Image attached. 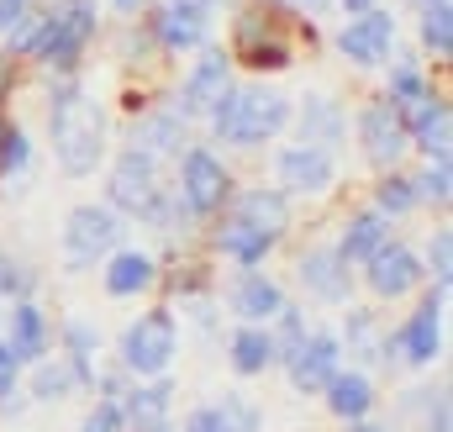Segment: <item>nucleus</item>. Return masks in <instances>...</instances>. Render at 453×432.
Instances as JSON below:
<instances>
[{"label": "nucleus", "instance_id": "27", "mask_svg": "<svg viewBox=\"0 0 453 432\" xmlns=\"http://www.w3.org/2000/svg\"><path fill=\"white\" fill-rule=\"evenodd\" d=\"M406 137H411V148H422L427 158H449V137H453V106L443 96H433L427 106L417 111L411 121H406Z\"/></svg>", "mask_w": 453, "mask_h": 432}, {"label": "nucleus", "instance_id": "9", "mask_svg": "<svg viewBox=\"0 0 453 432\" xmlns=\"http://www.w3.org/2000/svg\"><path fill=\"white\" fill-rule=\"evenodd\" d=\"M226 90H232V53L222 48H201L196 53V69L180 80V90H174V111L190 121V116H211V106L222 101Z\"/></svg>", "mask_w": 453, "mask_h": 432}, {"label": "nucleus", "instance_id": "19", "mask_svg": "<svg viewBox=\"0 0 453 432\" xmlns=\"http://www.w3.org/2000/svg\"><path fill=\"white\" fill-rule=\"evenodd\" d=\"M185 137H190V121L174 106L142 111V116L132 121V148L148 153V158H180V153H185Z\"/></svg>", "mask_w": 453, "mask_h": 432}, {"label": "nucleus", "instance_id": "34", "mask_svg": "<svg viewBox=\"0 0 453 432\" xmlns=\"http://www.w3.org/2000/svg\"><path fill=\"white\" fill-rule=\"evenodd\" d=\"M417 37H422V53H427V58H449V53H453V5L422 11Z\"/></svg>", "mask_w": 453, "mask_h": 432}, {"label": "nucleus", "instance_id": "47", "mask_svg": "<svg viewBox=\"0 0 453 432\" xmlns=\"http://www.w3.org/2000/svg\"><path fill=\"white\" fill-rule=\"evenodd\" d=\"M16 90V74H11V58H0V101Z\"/></svg>", "mask_w": 453, "mask_h": 432}, {"label": "nucleus", "instance_id": "35", "mask_svg": "<svg viewBox=\"0 0 453 432\" xmlns=\"http://www.w3.org/2000/svg\"><path fill=\"white\" fill-rule=\"evenodd\" d=\"M69 390H80L74 385V374H69V364H37V374H32V401H64Z\"/></svg>", "mask_w": 453, "mask_h": 432}, {"label": "nucleus", "instance_id": "14", "mask_svg": "<svg viewBox=\"0 0 453 432\" xmlns=\"http://www.w3.org/2000/svg\"><path fill=\"white\" fill-rule=\"evenodd\" d=\"M422 258H417V248H406V243H385L374 258H364V280H369V290L380 296V301H401V296H411L417 285H422Z\"/></svg>", "mask_w": 453, "mask_h": 432}, {"label": "nucleus", "instance_id": "29", "mask_svg": "<svg viewBox=\"0 0 453 432\" xmlns=\"http://www.w3.org/2000/svg\"><path fill=\"white\" fill-rule=\"evenodd\" d=\"M380 101L395 111L401 121H411L417 111L433 101V85H427V74H422L417 64H395V69H390V85H385V96H380Z\"/></svg>", "mask_w": 453, "mask_h": 432}, {"label": "nucleus", "instance_id": "28", "mask_svg": "<svg viewBox=\"0 0 453 432\" xmlns=\"http://www.w3.org/2000/svg\"><path fill=\"white\" fill-rule=\"evenodd\" d=\"M226 364L237 369V374H264L269 364H280V353H274V332L269 327H237L232 337H226Z\"/></svg>", "mask_w": 453, "mask_h": 432}, {"label": "nucleus", "instance_id": "12", "mask_svg": "<svg viewBox=\"0 0 453 432\" xmlns=\"http://www.w3.org/2000/svg\"><path fill=\"white\" fill-rule=\"evenodd\" d=\"M158 190H164V185H158V158H148V153H137V148L116 153L111 174H106V206H111V212L137 216Z\"/></svg>", "mask_w": 453, "mask_h": 432}, {"label": "nucleus", "instance_id": "10", "mask_svg": "<svg viewBox=\"0 0 453 432\" xmlns=\"http://www.w3.org/2000/svg\"><path fill=\"white\" fill-rule=\"evenodd\" d=\"M358 148H364V158H369L380 174H385V169H401V158H406V148H411L406 121L385 106L380 96H374L369 106H358Z\"/></svg>", "mask_w": 453, "mask_h": 432}, {"label": "nucleus", "instance_id": "21", "mask_svg": "<svg viewBox=\"0 0 453 432\" xmlns=\"http://www.w3.org/2000/svg\"><path fill=\"white\" fill-rule=\"evenodd\" d=\"M158 285V258L148 248H116L106 253V296L111 301H137Z\"/></svg>", "mask_w": 453, "mask_h": 432}, {"label": "nucleus", "instance_id": "39", "mask_svg": "<svg viewBox=\"0 0 453 432\" xmlns=\"http://www.w3.org/2000/svg\"><path fill=\"white\" fill-rule=\"evenodd\" d=\"M422 269H433V280L449 290V274H453V232L449 227H438L433 232V243H427V258H422Z\"/></svg>", "mask_w": 453, "mask_h": 432}, {"label": "nucleus", "instance_id": "25", "mask_svg": "<svg viewBox=\"0 0 453 432\" xmlns=\"http://www.w3.org/2000/svg\"><path fill=\"white\" fill-rule=\"evenodd\" d=\"M322 401H327V412H333L338 422H358V417L374 412V380H369L364 369H338V374L322 385Z\"/></svg>", "mask_w": 453, "mask_h": 432}, {"label": "nucleus", "instance_id": "24", "mask_svg": "<svg viewBox=\"0 0 453 432\" xmlns=\"http://www.w3.org/2000/svg\"><path fill=\"white\" fill-rule=\"evenodd\" d=\"M385 243H390V216H380L374 206H364V212H353L342 221L338 258L342 264H364V258H374Z\"/></svg>", "mask_w": 453, "mask_h": 432}, {"label": "nucleus", "instance_id": "5", "mask_svg": "<svg viewBox=\"0 0 453 432\" xmlns=\"http://www.w3.org/2000/svg\"><path fill=\"white\" fill-rule=\"evenodd\" d=\"M180 212L190 221H206V216L226 212L232 201V169L222 164L217 148H185L180 153V190H174Z\"/></svg>", "mask_w": 453, "mask_h": 432}, {"label": "nucleus", "instance_id": "50", "mask_svg": "<svg viewBox=\"0 0 453 432\" xmlns=\"http://www.w3.org/2000/svg\"><path fill=\"white\" fill-rule=\"evenodd\" d=\"M348 432H390L385 422H369V417H358V422H348Z\"/></svg>", "mask_w": 453, "mask_h": 432}, {"label": "nucleus", "instance_id": "31", "mask_svg": "<svg viewBox=\"0 0 453 432\" xmlns=\"http://www.w3.org/2000/svg\"><path fill=\"white\" fill-rule=\"evenodd\" d=\"M380 343H385V327L374 312H364V306H348V322H342V337L338 348H348L353 359H364V364H380Z\"/></svg>", "mask_w": 453, "mask_h": 432}, {"label": "nucleus", "instance_id": "11", "mask_svg": "<svg viewBox=\"0 0 453 432\" xmlns=\"http://www.w3.org/2000/svg\"><path fill=\"white\" fill-rule=\"evenodd\" d=\"M338 53L348 64H358V69H380V64H390V53H395V16L390 11H364V16H348V27L338 32Z\"/></svg>", "mask_w": 453, "mask_h": 432}, {"label": "nucleus", "instance_id": "37", "mask_svg": "<svg viewBox=\"0 0 453 432\" xmlns=\"http://www.w3.org/2000/svg\"><path fill=\"white\" fill-rule=\"evenodd\" d=\"M217 406V417H222V432H258L264 428V412L248 401V396H222V401H211Z\"/></svg>", "mask_w": 453, "mask_h": 432}, {"label": "nucleus", "instance_id": "16", "mask_svg": "<svg viewBox=\"0 0 453 432\" xmlns=\"http://www.w3.org/2000/svg\"><path fill=\"white\" fill-rule=\"evenodd\" d=\"M296 274H301V285H306L317 301H327V306H348V301H353V264H342L338 248H306L301 264H296Z\"/></svg>", "mask_w": 453, "mask_h": 432}, {"label": "nucleus", "instance_id": "38", "mask_svg": "<svg viewBox=\"0 0 453 432\" xmlns=\"http://www.w3.org/2000/svg\"><path fill=\"white\" fill-rule=\"evenodd\" d=\"M453 169H449V158H433L422 174H411V185H417V201H433V206H449V190H453V180H449Z\"/></svg>", "mask_w": 453, "mask_h": 432}, {"label": "nucleus", "instance_id": "46", "mask_svg": "<svg viewBox=\"0 0 453 432\" xmlns=\"http://www.w3.org/2000/svg\"><path fill=\"white\" fill-rule=\"evenodd\" d=\"M111 11L132 21V16H142V11H148V0H111Z\"/></svg>", "mask_w": 453, "mask_h": 432}, {"label": "nucleus", "instance_id": "33", "mask_svg": "<svg viewBox=\"0 0 453 432\" xmlns=\"http://www.w3.org/2000/svg\"><path fill=\"white\" fill-rule=\"evenodd\" d=\"M27 169H32V143H27V132L0 111V180L27 174Z\"/></svg>", "mask_w": 453, "mask_h": 432}, {"label": "nucleus", "instance_id": "6", "mask_svg": "<svg viewBox=\"0 0 453 432\" xmlns=\"http://www.w3.org/2000/svg\"><path fill=\"white\" fill-rule=\"evenodd\" d=\"M222 0H158L148 5V37L164 53H201L211 42V16Z\"/></svg>", "mask_w": 453, "mask_h": 432}, {"label": "nucleus", "instance_id": "48", "mask_svg": "<svg viewBox=\"0 0 453 432\" xmlns=\"http://www.w3.org/2000/svg\"><path fill=\"white\" fill-rule=\"evenodd\" d=\"M274 5H285V11H322L327 0H274Z\"/></svg>", "mask_w": 453, "mask_h": 432}, {"label": "nucleus", "instance_id": "22", "mask_svg": "<svg viewBox=\"0 0 453 432\" xmlns=\"http://www.w3.org/2000/svg\"><path fill=\"white\" fill-rule=\"evenodd\" d=\"M237 221H248V227H258V232H269V237H285V227H290V196L285 190H264V185H248V190H232V201H226Z\"/></svg>", "mask_w": 453, "mask_h": 432}, {"label": "nucleus", "instance_id": "17", "mask_svg": "<svg viewBox=\"0 0 453 432\" xmlns=\"http://www.w3.org/2000/svg\"><path fill=\"white\" fill-rule=\"evenodd\" d=\"M226 306H232L248 327H269L290 301H285V290H280L264 269H242V274L226 285Z\"/></svg>", "mask_w": 453, "mask_h": 432}, {"label": "nucleus", "instance_id": "32", "mask_svg": "<svg viewBox=\"0 0 453 432\" xmlns=\"http://www.w3.org/2000/svg\"><path fill=\"white\" fill-rule=\"evenodd\" d=\"M417 206H422V201H417V185H411V174H401V169H385V174L374 180V212H380V216H390V221H395V216H411Z\"/></svg>", "mask_w": 453, "mask_h": 432}, {"label": "nucleus", "instance_id": "42", "mask_svg": "<svg viewBox=\"0 0 453 432\" xmlns=\"http://www.w3.org/2000/svg\"><path fill=\"white\" fill-rule=\"evenodd\" d=\"M427 432H449V390L427 396Z\"/></svg>", "mask_w": 453, "mask_h": 432}, {"label": "nucleus", "instance_id": "15", "mask_svg": "<svg viewBox=\"0 0 453 432\" xmlns=\"http://www.w3.org/2000/svg\"><path fill=\"white\" fill-rule=\"evenodd\" d=\"M285 369H290V385H296L301 396H322V385L342 369L338 332H306L301 348L285 359Z\"/></svg>", "mask_w": 453, "mask_h": 432}, {"label": "nucleus", "instance_id": "51", "mask_svg": "<svg viewBox=\"0 0 453 432\" xmlns=\"http://www.w3.org/2000/svg\"><path fill=\"white\" fill-rule=\"evenodd\" d=\"M406 5H411V11L422 16V11H438V5H453V0H406Z\"/></svg>", "mask_w": 453, "mask_h": 432}, {"label": "nucleus", "instance_id": "44", "mask_svg": "<svg viewBox=\"0 0 453 432\" xmlns=\"http://www.w3.org/2000/svg\"><path fill=\"white\" fill-rule=\"evenodd\" d=\"M185 432H222V417H217V406H196V412L185 417Z\"/></svg>", "mask_w": 453, "mask_h": 432}, {"label": "nucleus", "instance_id": "30", "mask_svg": "<svg viewBox=\"0 0 453 432\" xmlns=\"http://www.w3.org/2000/svg\"><path fill=\"white\" fill-rule=\"evenodd\" d=\"M64 348H69V374L80 390L96 385V348H101V327L85 322V317H69L64 322Z\"/></svg>", "mask_w": 453, "mask_h": 432}, {"label": "nucleus", "instance_id": "13", "mask_svg": "<svg viewBox=\"0 0 453 432\" xmlns=\"http://www.w3.org/2000/svg\"><path fill=\"white\" fill-rule=\"evenodd\" d=\"M274 174H280L274 190H285V196H322V190H333V180H338V158H333L327 148L290 143V148L274 153Z\"/></svg>", "mask_w": 453, "mask_h": 432}, {"label": "nucleus", "instance_id": "18", "mask_svg": "<svg viewBox=\"0 0 453 432\" xmlns=\"http://www.w3.org/2000/svg\"><path fill=\"white\" fill-rule=\"evenodd\" d=\"M121 406V422L132 432H169V406H174V385L164 374H153L148 385H127L116 396Z\"/></svg>", "mask_w": 453, "mask_h": 432}, {"label": "nucleus", "instance_id": "26", "mask_svg": "<svg viewBox=\"0 0 453 432\" xmlns=\"http://www.w3.org/2000/svg\"><path fill=\"white\" fill-rule=\"evenodd\" d=\"M274 243H280V237H269V232H258V227L237 221V216L217 221V253H222V258H232L237 269H258V264L274 253Z\"/></svg>", "mask_w": 453, "mask_h": 432}, {"label": "nucleus", "instance_id": "1", "mask_svg": "<svg viewBox=\"0 0 453 432\" xmlns=\"http://www.w3.org/2000/svg\"><path fill=\"white\" fill-rule=\"evenodd\" d=\"M48 137H53V158L69 180H90L106 158V111L85 96L80 80H53L48 90Z\"/></svg>", "mask_w": 453, "mask_h": 432}, {"label": "nucleus", "instance_id": "2", "mask_svg": "<svg viewBox=\"0 0 453 432\" xmlns=\"http://www.w3.org/2000/svg\"><path fill=\"white\" fill-rule=\"evenodd\" d=\"M290 111L296 106L274 85H237L211 106V127H217V137L226 148H258V143H269L290 127Z\"/></svg>", "mask_w": 453, "mask_h": 432}, {"label": "nucleus", "instance_id": "23", "mask_svg": "<svg viewBox=\"0 0 453 432\" xmlns=\"http://www.w3.org/2000/svg\"><path fill=\"white\" fill-rule=\"evenodd\" d=\"M48 343H53V327L42 317V306L37 301H16L11 322H5V348L16 353V364H42Z\"/></svg>", "mask_w": 453, "mask_h": 432}, {"label": "nucleus", "instance_id": "20", "mask_svg": "<svg viewBox=\"0 0 453 432\" xmlns=\"http://www.w3.org/2000/svg\"><path fill=\"white\" fill-rule=\"evenodd\" d=\"M290 116H296L306 148H327V153H333V148L348 143V111H342L338 96H306Z\"/></svg>", "mask_w": 453, "mask_h": 432}, {"label": "nucleus", "instance_id": "7", "mask_svg": "<svg viewBox=\"0 0 453 432\" xmlns=\"http://www.w3.org/2000/svg\"><path fill=\"white\" fill-rule=\"evenodd\" d=\"M174 353H180V327H174V317L164 306L158 312H142L137 322L121 332V369L137 374V380L164 374L174 364Z\"/></svg>", "mask_w": 453, "mask_h": 432}, {"label": "nucleus", "instance_id": "40", "mask_svg": "<svg viewBox=\"0 0 453 432\" xmlns=\"http://www.w3.org/2000/svg\"><path fill=\"white\" fill-rule=\"evenodd\" d=\"M80 432H127V422H121V406H116V401H101V406L80 422Z\"/></svg>", "mask_w": 453, "mask_h": 432}, {"label": "nucleus", "instance_id": "43", "mask_svg": "<svg viewBox=\"0 0 453 432\" xmlns=\"http://www.w3.org/2000/svg\"><path fill=\"white\" fill-rule=\"evenodd\" d=\"M27 11H37V0H0V37H5Z\"/></svg>", "mask_w": 453, "mask_h": 432}, {"label": "nucleus", "instance_id": "36", "mask_svg": "<svg viewBox=\"0 0 453 432\" xmlns=\"http://www.w3.org/2000/svg\"><path fill=\"white\" fill-rule=\"evenodd\" d=\"M32 290H37V269L0 253V301H32Z\"/></svg>", "mask_w": 453, "mask_h": 432}, {"label": "nucleus", "instance_id": "41", "mask_svg": "<svg viewBox=\"0 0 453 432\" xmlns=\"http://www.w3.org/2000/svg\"><path fill=\"white\" fill-rule=\"evenodd\" d=\"M16 385H21V364H16V353L0 343V401L16 396Z\"/></svg>", "mask_w": 453, "mask_h": 432}, {"label": "nucleus", "instance_id": "49", "mask_svg": "<svg viewBox=\"0 0 453 432\" xmlns=\"http://www.w3.org/2000/svg\"><path fill=\"white\" fill-rule=\"evenodd\" d=\"M342 11H348V16H364V11H374V5H380V0H338Z\"/></svg>", "mask_w": 453, "mask_h": 432}, {"label": "nucleus", "instance_id": "8", "mask_svg": "<svg viewBox=\"0 0 453 432\" xmlns=\"http://www.w3.org/2000/svg\"><path fill=\"white\" fill-rule=\"evenodd\" d=\"M121 248V216L111 206H74L64 221V264L80 274L96 258H106Z\"/></svg>", "mask_w": 453, "mask_h": 432}, {"label": "nucleus", "instance_id": "45", "mask_svg": "<svg viewBox=\"0 0 453 432\" xmlns=\"http://www.w3.org/2000/svg\"><path fill=\"white\" fill-rule=\"evenodd\" d=\"M90 390H101V396H106V401H116V396H121V390H127V374H121V369H111V374H101V380H96V385H90Z\"/></svg>", "mask_w": 453, "mask_h": 432}, {"label": "nucleus", "instance_id": "3", "mask_svg": "<svg viewBox=\"0 0 453 432\" xmlns=\"http://www.w3.org/2000/svg\"><path fill=\"white\" fill-rule=\"evenodd\" d=\"M290 16L285 5L274 0H248L232 21V48H237V64H248L253 74H280L296 64V32H290Z\"/></svg>", "mask_w": 453, "mask_h": 432}, {"label": "nucleus", "instance_id": "4", "mask_svg": "<svg viewBox=\"0 0 453 432\" xmlns=\"http://www.w3.org/2000/svg\"><path fill=\"white\" fill-rule=\"evenodd\" d=\"M443 301H449V290L438 285L395 332H385V343H380V364L385 369H401V364L406 369H427L443 353Z\"/></svg>", "mask_w": 453, "mask_h": 432}]
</instances>
